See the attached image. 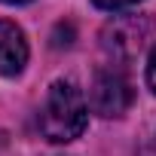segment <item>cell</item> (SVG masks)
Here are the masks:
<instances>
[{"label":"cell","instance_id":"5","mask_svg":"<svg viewBox=\"0 0 156 156\" xmlns=\"http://www.w3.org/2000/svg\"><path fill=\"white\" fill-rule=\"evenodd\" d=\"M141 0H95V6H101V9H110V12H116V9H129V6H138Z\"/></svg>","mask_w":156,"mask_h":156},{"label":"cell","instance_id":"7","mask_svg":"<svg viewBox=\"0 0 156 156\" xmlns=\"http://www.w3.org/2000/svg\"><path fill=\"white\" fill-rule=\"evenodd\" d=\"M6 3H28V0H6Z\"/></svg>","mask_w":156,"mask_h":156},{"label":"cell","instance_id":"3","mask_svg":"<svg viewBox=\"0 0 156 156\" xmlns=\"http://www.w3.org/2000/svg\"><path fill=\"white\" fill-rule=\"evenodd\" d=\"M150 37V22L141 16H129V19H113L104 31H101V49L113 58V61H132L144 43Z\"/></svg>","mask_w":156,"mask_h":156},{"label":"cell","instance_id":"6","mask_svg":"<svg viewBox=\"0 0 156 156\" xmlns=\"http://www.w3.org/2000/svg\"><path fill=\"white\" fill-rule=\"evenodd\" d=\"M147 86L156 92V49L150 52V61H147Z\"/></svg>","mask_w":156,"mask_h":156},{"label":"cell","instance_id":"1","mask_svg":"<svg viewBox=\"0 0 156 156\" xmlns=\"http://www.w3.org/2000/svg\"><path fill=\"white\" fill-rule=\"evenodd\" d=\"M86 101L73 83L58 80L49 86V95L40 110V132L52 144H67L73 138H80L86 129Z\"/></svg>","mask_w":156,"mask_h":156},{"label":"cell","instance_id":"4","mask_svg":"<svg viewBox=\"0 0 156 156\" xmlns=\"http://www.w3.org/2000/svg\"><path fill=\"white\" fill-rule=\"evenodd\" d=\"M28 64V40L19 25L0 19V73L16 76Z\"/></svg>","mask_w":156,"mask_h":156},{"label":"cell","instance_id":"2","mask_svg":"<svg viewBox=\"0 0 156 156\" xmlns=\"http://www.w3.org/2000/svg\"><path fill=\"white\" fill-rule=\"evenodd\" d=\"M132 83L126 80V73L116 70V67H101L92 80V92H89V101H92V110L98 116H122L129 107H132Z\"/></svg>","mask_w":156,"mask_h":156}]
</instances>
